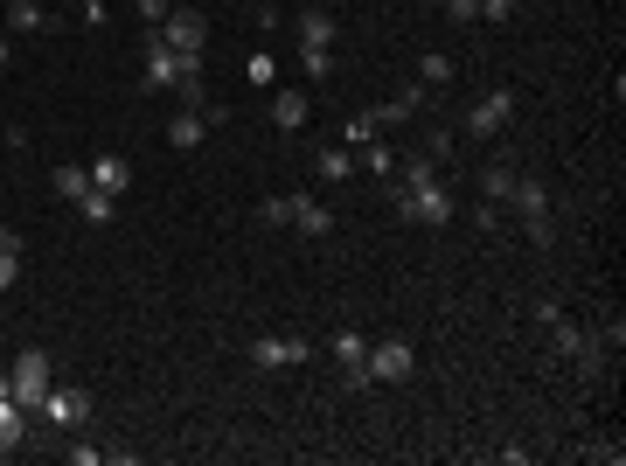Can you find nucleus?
Listing matches in <instances>:
<instances>
[{
	"instance_id": "1",
	"label": "nucleus",
	"mask_w": 626,
	"mask_h": 466,
	"mask_svg": "<svg viewBox=\"0 0 626 466\" xmlns=\"http://www.w3.org/2000/svg\"><path fill=\"white\" fill-rule=\"evenodd\" d=\"M49 383H56V362H49V348H21V355L7 362V397H14L21 411H35V404L49 397Z\"/></svg>"
},
{
	"instance_id": "2",
	"label": "nucleus",
	"mask_w": 626,
	"mask_h": 466,
	"mask_svg": "<svg viewBox=\"0 0 626 466\" xmlns=\"http://www.w3.org/2000/svg\"><path fill=\"white\" fill-rule=\"evenodd\" d=\"M390 209H397L404 223H453V216H460V202H453V188H446V181H425V188H390Z\"/></svg>"
},
{
	"instance_id": "3",
	"label": "nucleus",
	"mask_w": 626,
	"mask_h": 466,
	"mask_svg": "<svg viewBox=\"0 0 626 466\" xmlns=\"http://www.w3.org/2000/svg\"><path fill=\"white\" fill-rule=\"evenodd\" d=\"M508 209L529 223V237L536 244H550L557 230H550V181H536V174H515V188H508Z\"/></svg>"
},
{
	"instance_id": "4",
	"label": "nucleus",
	"mask_w": 626,
	"mask_h": 466,
	"mask_svg": "<svg viewBox=\"0 0 626 466\" xmlns=\"http://www.w3.org/2000/svg\"><path fill=\"white\" fill-rule=\"evenodd\" d=\"M362 369H369V383H411V376H418V348L390 334V341H376V348L362 355Z\"/></svg>"
},
{
	"instance_id": "5",
	"label": "nucleus",
	"mask_w": 626,
	"mask_h": 466,
	"mask_svg": "<svg viewBox=\"0 0 626 466\" xmlns=\"http://www.w3.org/2000/svg\"><path fill=\"white\" fill-rule=\"evenodd\" d=\"M91 411H98V397H91V390H56V383H49V397L35 404V418H49L56 432H84V425H91Z\"/></svg>"
},
{
	"instance_id": "6",
	"label": "nucleus",
	"mask_w": 626,
	"mask_h": 466,
	"mask_svg": "<svg viewBox=\"0 0 626 466\" xmlns=\"http://www.w3.org/2000/svg\"><path fill=\"white\" fill-rule=\"evenodd\" d=\"M181 70H202V56H174V49L160 42V28H147V70H140V84H147V91H174Z\"/></svg>"
},
{
	"instance_id": "7",
	"label": "nucleus",
	"mask_w": 626,
	"mask_h": 466,
	"mask_svg": "<svg viewBox=\"0 0 626 466\" xmlns=\"http://www.w3.org/2000/svg\"><path fill=\"white\" fill-rule=\"evenodd\" d=\"M160 42H167L174 56H202V42H209V14H202V7H174V14L160 21Z\"/></svg>"
},
{
	"instance_id": "8",
	"label": "nucleus",
	"mask_w": 626,
	"mask_h": 466,
	"mask_svg": "<svg viewBox=\"0 0 626 466\" xmlns=\"http://www.w3.org/2000/svg\"><path fill=\"white\" fill-rule=\"evenodd\" d=\"M251 362L258 369H300V362H313V341H300V334H258Z\"/></svg>"
},
{
	"instance_id": "9",
	"label": "nucleus",
	"mask_w": 626,
	"mask_h": 466,
	"mask_svg": "<svg viewBox=\"0 0 626 466\" xmlns=\"http://www.w3.org/2000/svg\"><path fill=\"white\" fill-rule=\"evenodd\" d=\"M508 119H515V91H480V98L467 105V133L473 140H494Z\"/></svg>"
},
{
	"instance_id": "10",
	"label": "nucleus",
	"mask_w": 626,
	"mask_h": 466,
	"mask_svg": "<svg viewBox=\"0 0 626 466\" xmlns=\"http://www.w3.org/2000/svg\"><path fill=\"white\" fill-rule=\"evenodd\" d=\"M91 188L126 195V188H133V160H126V154H98V160H91Z\"/></svg>"
},
{
	"instance_id": "11",
	"label": "nucleus",
	"mask_w": 626,
	"mask_h": 466,
	"mask_svg": "<svg viewBox=\"0 0 626 466\" xmlns=\"http://www.w3.org/2000/svg\"><path fill=\"white\" fill-rule=\"evenodd\" d=\"M202 140H209V119H202V112H174V119H167V147H174V154H195Z\"/></svg>"
},
{
	"instance_id": "12",
	"label": "nucleus",
	"mask_w": 626,
	"mask_h": 466,
	"mask_svg": "<svg viewBox=\"0 0 626 466\" xmlns=\"http://www.w3.org/2000/svg\"><path fill=\"white\" fill-rule=\"evenodd\" d=\"M7 28H14V35H49L56 14H49L42 0H7Z\"/></svg>"
},
{
	"instance_id": "13",
	"label": "nucleus",
	"mask_w": 626,
	"mask_h": 466,
	"mask_svg": "<svg viewBox=\"0 0 626 466\" xmlns=\"http://www.w3.org/2000/svg\"><path fill=\"white\" fill-rule=\"evenodd\" d=\"M307 119H313V98H307V91H279V98H272V126H279V133H300Z\"/></svg>"
},
{
	"instance_id": "14",
	"label": "nucleus",
	"mask_w": 626,
	"mask_h": 466,
	"mask_svg": "<svg viewBox=\"0 0 626 466\" xmlns=\"http://www.w3.org/2000/svg\"><path fill=\"white\" fill-rule=\"evenodd\" d=\"M293 230H300V237H334V209H327V202H313V195H300Z\"/></svg>"
},
{
	"instance_id": "15",
	"label": "nucleus",
	"mask_w": 626,
	"mask_h": 466,
	"mask_svg": "<svg viewBox=\"0 0 626 466\" xmlns=\"http://www.w3.org/2000/svg\"><path fill=\"white\" fill-rule=\"evenodd\" d=\"M508 188H515V167H508V160H487V167H480V202H494V209H501V202H508Z\"/></svg>"
},
{
	"instance_id": "16",
	"label": "nucleus",
	"mask_w": 626,
	"mask_h": 466,
	"mask_svg": "<svg viewBox=\"0 0 626 466\" xmlns=\"http://www.w3.org/2000/svg\"><path fill=\"white\" fill-rule=\"evenodd\" d=\"M21 439H28V411H21V404L0 390V453H14Z\"/></svg>"
},
{
	"instance_id": "17",
	"label": "nucleus",
	"mask_w": 626,
	"mask_h": 466,
	"mask_svg": "<svg viewBox=\"0 0 626 466\" xmlns=\"http://www.w3.org/2000/svg\"><path fill=\"white\" fill-rule=\"evenodd\" d=\"M313 174H320V181H348V174H355V154H348V147H334V140H327V147H320V154H313Z\"/></svg>"
},
{
	"instance_id": "18",
	"label": "nucleus",
	"mask_w": 626,
	"mask_h": 466,
	"mask_svg": "<svg viewBox=\"0 0 626 466\" xmlns=\"http://www.w3.org/2000/svg\"><path fill=\"white\" fill-rule=\"evenodd\" d=\"M300 70H307L313 84H327L334 77V42H300Z\"/></svg>"
},
{
	"instance_id": "19",
	"label": "nucleus",
	"mask_w": 626,
	"mask_h": 466,
	"mask_svg": "<svg viewBox=\"0 0 626 466\" xmlns=\"http://www.w3.org/2000/svg\"><path fill=\"white\" fill-rule=\"evenodd\" d=\"M376 112H383V119H411V112H425V84L411 77V84H404V91H397L390 105H376Z\"/></svg>"
},
{
	"instance_id": "20",
	"label": "nucleus",
	"mask_w": 626,
	"mask_h": 466,
	"mask_svg": "<svg viewBox=\"0 0 626 466\" xmlns=\"http://www.w3.org/2000/svg\"><path fill=\"white\" fill-rule=\"evenodd\" d=\"M376 133H383V112H355V119H348V133H341V147L355 154V147H369Z\"/></svg>"
},
{
	"instance_id": "21",
	"label": "nucleus",
	"mask_w": 626,
	"mask_h": 466,
	"mask_svg": "<svg viewBox=\"0 0 626 466\" xmlns=\"http://www.w3.org/2000/svg\"><path fill=\"white\" fill-rule=\"evenodd\" d=\"M334 355H341V369H362V355H369V334H355V327H334Z\"/></svg>"
},
{
	"instance_id": "22",
	"label": "nucleus",
	"mask_w": 626,
	"mask_h": 466,
	"mask_svg": "<svg viewBox=\"0 0 626 466\" xmlns=\"http://www.w3.org/2000/svg\"><path fill=\"white\" fill-rule=\"evenodd\" d=\"M425 181H439L432 154H411V160H397V188H425Z\"/></svg>"
},
{
	"instance_id": "23",
	"label": "nucleus",
	"mask_w": 626,
	"mask_h": 466,
	"mask_svg": "<svg viewBox=\"0 0 626 466\" xmlns=\"http://www.w3.org/2000/svg\"><path fill=\"white\" fill-rule=\"evenodd\" d=\"M418 84H425V91L453 84V56H439V49H432V56H418Z\"/></svg>"
},
{
	"instance_id": "24",
	"label": "nucleus",
	"mask_w": 626,
	"mask_h": 466,
	"mask_svg": "<svg viewBox=\"0 0 626 466\" xmlns=\"http://www.w3.org/2000/svg\"><path fill=\"white\" fill-rule=\"evenodd\" d=\"M300 42H334V14H327V7H307V14H300Z\"/></svg>"
},
{
	"instance_id": "25",
	"label": "nucleus",
	"mask_w": 626,
	"mask_h": 466,
	"mask_svg": "<svg viewBox=\"0 0 626 466\" xmlns=\"http://www.w3.org/2000/svg\"><path fill=\"white\" fill-rule=\"evenodd\" d=\"M84 188H91V160H84V167H56V195H63V202H77Z\"/></svg>"
},
{
	"instance_id": "26",
	"label": "nucleus",
	"mask_w": 626,
	"mask_h": 466,
	"mask_svg": "<svg viewBox=\"0 0 626 466\" xmlns=\"http://www.w3.org/2000/svg\"><path fill=\"white\" fill-rule=\"evenodd\" d=\"M112 202H119V195H105V188H84V195H77L84 223H112Z\"/></svg>"
},
{
	"instance_id": "27",
	"label": "nucleus",
	"mask_w": 626,
	"mask_h": 466,
	"mask_svg": "<svg viewBox=\"0 0 626 466\" xmlns=\"http://www.w3.org/2000/svg\"><path fill=\"white\" fill-rule=\"evenodd\" d=\"M355 154H362V167H369V174H383V181L397 174V154H390L383 140H369V147H355Z\"/></svg>"
},
{
	"instance_id": "28",
	"label": "nucleus",
	"mask_w": 626,
	"mask_h": 466,
	"mask_svg": "<svg viewBox=\"0 0 626 466\" xmlns=\"http://www.w3.org/2000/svg\"><path fill=\"white\" fill-rule=\"evenodd\" d=\"M244 77H251V84H258V91H272V84H279V63H272V56H265V49H258V56H251V63H244Z\"/></svg>"
},
{
	"instance_id": "29",
	"label": "nucleus",
	"mask_w": 626,
	"mask_h": 466,
	"mask_svg": "<svg viewBox=\"0 0 626 466\" xmlns=\"http://www.w3.org/2000/svg\"><path fill=\"white\" fill-rule=\"evenodd\" d=\"M174 98L195 112V105H209V91H202V70H181V84H174Z\"/></svg>"
},
{
	"instance_id": "30",
	"label": "nucleus",
	"mask_w": 626,
	"mask_h": 466,
	"mask_svg": "<svg viewBox=\"0 0 626 466\" xmlns=\"http://www.w3.org/2000/svg\"><path fill=\"white\" fill-rule=\"evenodd\" d=\"M258 216H265V223H293V216H300V195H265Z\"/></svg>"
},
{
	"instance_id": "31",
	"label": "nucleus",
	"mask_w": 626,
	"mask_h": 466,
	"mask_svg": "<svg viewBox=\"0 0 626 466\" xmlns=\"http://www.w3.org/2000/svg\"><path fill=\"white\" fill-rule=\"evenodd\" d=\"M515 7H522V0H480V21H494V28H508V21H515Z\"/></svg>"
},
{
	"instance_id": "32",
	"label": "nucleus",
	"mask_w": 626,
	"mask_h": 466,
	"mask_svg": "<svg viewBox=\"0 0 626 466\" xmlns=\"http://www.w3.org/2000/svg\"><path fill=\"white\" fill-rule=\"evenodd\" d=\"M133 7H140V21H147V28H160V21H167V14H174V7H167V0H133Z\"/></svg>"
},
{
	"instance_id": "33",
	"label": "nucleus",
	"mask_w": 626,
	"mask_h": 466,
	"mask_svg": "<svg viewBox=\"0 0 626 466\" xmlns=\"http://www.w3.org/2000/svg\"><path fill=\"white\" fill-rule=\"evenodd\" d=\"M77 21L84 28H105V0H77Z\"/></svg>"
},
{
	"instance_id": "34",
	"label": "nucleus",
	"mask_w": 626,
	"mask_h": 466,
	"mask_svg": "<svg viewBox=\"0 0 626 466\" xmlns=\"http://www.w3.org/2000/svg\"><path fill=\"white\" fill-rule=\"evenodd\" d=\"M14 279H21V251H0V293H7Z\"/></svg>"
},
{
	"instance_id": "35",
	"label": "nucleus",
	"mask_w": 626,
	"mask_h": 466,
	"mask_svg": "<svg viewBox=\"0 0 626 466\" xmlns=\"http://www.w3.org/2000/svg\"><path fill=\"white\" fill-rule=\"evenodd\" d=\"M425 154L446 160V154H453V133H446V126H439V133H425Z\"/></svg>"
},
{
	"instance_id": "36",
	"label": "nucleus",
	"mask_w": 626,
	"mask_h": 466,
	"mask_svg": "<svg viewBox=\"0 0 626 466\" xmlns=\"http://www.w3.org/2000/svg\"><path fill=\"white\" fill-rule=\"evenodd\" d=\"M7 63H14V42H7V35H0V77H7Z\"/></svg>"
},
{
	"instance_id": "37",
	"label": "nucleus",
	"mask_w": 626,
	"mask_h": 466,
	"mask_svg": "<svg viewBox=\"0 0 626 466\" xmlns=\"http://www.w3.org/2000/svg\"><path fill=\"white\" fill-rule=\"evenodd\" d=\"M0 251H21V237H14V230H7V223H0Z\"/></svg>"
}]
</instances>
